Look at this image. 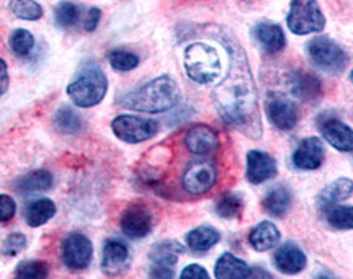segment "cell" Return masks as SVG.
Wrapping results in <instances>:
<instances>
[{
	"instance_id": "obj_1",
	"label": "cell",
	"mask_w": 353,
	"mask_h": 279,
	"mask_svg": "<svg viewBox=\"0 0 353 279\" xmlns=\"http://www.w3.org/2000/svg\"><path fill=\"white\" fill-rule=\"evenodd\" d=\"M229 70L226 77L213 90V103L219 116L228 124L239 130L242 134L259 139L262 136L259 93L249 62L237 43H226Z\"/></svg>"
},
{
	"instance_id": "obj_2",
	"label": "cell",
	"mask_w": 353,
	"mask_h": 279,
	"mask_svg": "<svg viewBox=\"0 0 353 279\" xmlns=\"http://www.w3.org/2000/svg\"><path fill=\"white\" fill-rule=\"evenodd\" d=\"M180 100V88L170 75H161L120 99V105L132 112L164 113Z\"/></svg>"
},
{
	"instance_id": "obj_3",
	"label": "cell",
	"mask_w": 353,
	"mask_h": 279,
	"mask_svg": "<svg viewBox=\"0 0 353 279\" xmlns=\"http://www.w3.org/2000/svg\"><path fill=\"white\" fill-rule=\"evenodd\" d=\"M108 79L97 62L88 61L79 68L76 79L68 85V95L81 108H92L105 99Z\"/></svg>"
},
{
	"instance_id": "obj_4",
	"label": "cell",
	"mask_w": 353,
	"mask_h": 279,
	"mask_svg": "<svg viewBox=\"0 0 353 279\" xmlns=\"http://www.w3.org/2000/svg\"><path fill=\"white\" fill-rule=\"evenodd\" d=\"M183 65L193 82L208 85L219 79L223 72L219 52L206 43H193L185 50Z\"/></svg>"
},
{
	"instance_id": "obj_5",
	"label": "cell",
	"mask_w": 353,
	"mask_h": 279,
	"mask_svg": "<svg viewBox=\"0 0 353 279\" xmlns=\"http://www.w3.org/2000/svg\"><path fill=\"white\" fill-rule=\"evenodd\" d=\"M309 59L316 68L329 74H341L348 65V56L341 44L329 37H316L306 46Z\"/></svg>"
},
{
	"instance_id": "obj_6",
	"label": "cell",
	"mask_w": 353,
	"mask_h": 279,
	"mask_svg": "<svg viewBox=\"0 0 353 279\" xmlns=\"http://www.w3.org/2000/svg\"><path fill=\"white\" fill-rule=\"evenodd\" d=\"M286 25L291 33L304 37L324 30L325 17L316 0H291Z\"/></svg>"
},
{
	"instance_id": "obj_7",
	"label": "cell",
	"mask_w": 353,
	"mask_h": 279,
	"mask_svg": "<svg viewBox=\"0 0 353 279\" xmlns=\"http://www.w3.org/2000/svg\"><path fill=\"white\" fill-rule=\"evenodd\" d=\"M114 136L123 143L139 144L152 139L159 132V123L134 114H120L112 121Z\"/></svg>"
},
{
	"instance_id": "obj_8",
	"label": "cell",
	"mask_w": 353,
	"mask_h": 279,
	"mask_svg": "<svg viewBox=\"0 0 353 279\" xmlns=\"http://www.w3.org/2000/svg\"><path fill=\"white\" fill-rule=\"evenodd\" d=\"M265 113L276 130L291 131L299 121V108L285 93H268L265 100Z\"/></svg>"
},
{
	"instance_id": "obj_9",
	"label": "cell",
	"mask_w": 353,
	"mask_h": 279,
	"mask_svg": "<svg viewBox=\"0 0 353 279\" xmlns=\"http://www.w3.org/2000/svg\"><path fill=\"white\" fill-rule=\"evenodd\" d=\"M61 255H63L65 267L72 271H81L90 265L94 248H92V242L83 234L74 232L63 240Z\"/></svg>"
},
{
	"instance_id": "obj_10",
	"label": "cell",
	"mask_w": 353,
	"mask_h": 279,
	"mask_svg": "<svg viewBox=\"0 0 353 279\" xmlns=\"http://www.w3.org/2000/svg\"><path fill=\"white\" fill-rule=\"evenodd\" d=\"M218 178V170L210 161H198L190 163L182 176L185 192L190 194H203L210 192Z\"/></svg>"
},
{
	"instance_id": "obj_11",
	"label": "cell",
	"mask_w": 353,
	"mask_h": 279,
	"mask_svg": "<svg viewBox=\"0 0 353 279\" xmlns=\"http://www.w3.org/2000/svg\"><path fill=\"white\" fill-rule=\"evenodd\" d=\"M152 214L143 203H132L123 211L120 217V227L126 237L143 238L152 230Z\"/></svg>"
},
{
	"instance_id": "obj_12",
	"label": "cell",
	"mask_w": 353,
	"mask_h": 279,
	"mask_svg": "<svg viewBox=\"0 0 353 279\" xmlns=\"http://www.w3.org/2000/svg\"><path fill=\"white\" fill-rule=\"evenodd\" d=\"M131 265L130 248L117 238H110L103 245V255H101V271L107 276H120L126 273Z\"/></svg>"
},
{
	"instance_id": "obj_13",
	"label": "cell",
	"mask_w": 353,
	"mask_h": 279,
	"mask_svg": "<svg viewBox=\"0 0 353 279\" xmlns=\"http://www.w3.org/2000/svg\"><path fill=\"white\" fill-rule=\"evenodd\" d=\"M247 180L252 185L275 178L278 175V163L273 155L262 150H249L247 154Z\"/></svg>"
},
{
	"instance_id": "obj_14",
	"label": "cell",
	"mask_w": 353,
	"mask_h": 279,
	"mask_svg": "<svg viewBox=\"0 0 353 279\" xmlns=\"http://www.w3.org/2000/svg\"><path fill=\"white\" fill-rule=\"evenodd\" d=\"M325 161V147L319 137H306L293 154V163L299 170H317Z\"/></svg>"
},
{
	"instance_id": "obj_15",
	"label": "cell",
	"mask_w": 353,
	"mask_h": 279,
	"mask_svg": "<svg viewBox=\"0 0 353 279\" xmlns=\"http://www.w3.org/2000/svg\"><path fill=\"white\" fill-rule=\"evenodd\" d=\"M185 145L192 154L208 155L218 149L219 137L213 127L206 126V124H196V126L190 127L185 134Z\"/></svg>"
},
{
	"instance_id": "obj_16",
	"label": "cell",
	"mask_w": 353,
	"mask_h": 279,
	"mask_svg": "<svg viewBox=\"0 0 353 279\" xmlns=\"http://www.w3.org/2000/svg\"><path fill=\"white\" fill-rule=\"evenodd\" d=\"M321 134L339 152H353V130L341 119L327 118L321 123Z\"/></svg>"
},
{
	"instance_id": "obj_17",
	"label": "cell",
	"mask_w": 353,
	"mask_h": 279,
	"mask_svg": "<svg viewBox=\"0 0 353 279\" xmlns=\"http://www.w3.org/2000/svg\"><path fill=\"white\" fill-rule=\"evenodd\" d=\"M252 37L259 46L268 54H276L286 46L283 30L272 21H260L252 28Z\"/></svg>"
},
{
	"instance_id": "obj_18",
	"label": "cell",
	"mask_w": 353,
	"mask_h": 279,
	"mask_svg": "<svg viewBox=\"0 0 353 279\" xmlns=\"http://www.w3.org/2000/svg\"><path fill=\"white\" fill-rule=\"evenodd\" d=\"M273 263L280 273L298 274L306 268V255L294 243H285L276 248L275 255H273Z\"/></svg>"
},
{
	"instance_id": "obj_19",
	"label": "cell",
	"mask_w": 353,
	"mask_h": 279,
	"mask_svg": "<svg viewBox=\"0 0 353 279\" xmlns=\"http://www.w3.org/2000/svg\"><path fill=\"white\" fill-rule=\"evenodd\" d=\"M291 92L296 99L303 101H314L321 96L322 93V82L311 72H299L293 74L290 81Z\"/></svg>"
},
{
	"instance_id": "obj_20",
	"label": "cell",
	"mask_w": 353,
	"mask_h": 279,
	"mask_svg": "<svg viewBox=\"0 0 353 279\" xmlns=\"http://www.w3.org/2000/svg\"><path fill=\"white\" fill-rule=\"evenodd\" d=\"M52 186V175L48 170H33L15 181L13 188L21 196H30V194L48 192Z\"/></svg>"
},
{
	"instance_id": "obj_21",
	"label": "cell",
	"mask_w": 353,
	"mask_h": 279,
	"mask_svg": "<svg viewBox=\"0 0 353 279\" xmlns=\"http://www.w3.org/2000/svg\"><path fill=\"white\" fill-rule=\"evenodd\" d=\"M280 230L270 220H263V223L257 224L249 234L250 245L257 251L272 250L280 243Z\"/></svg>"
},
{
	"instance_id": "obj_22",
	"label": "cell",
	"mask_w": 353,
	"mask_h": 279,
	"mask_svg": "<svg viewBox=\"0 0 353 279\" xmlns=\"http://www.w3.org/2000/svg\"><path fill=\"white\" fill-rule=\"evenodd\" d=\"M249 273V265L232 254H223L216 261L214 274L218 279H247Z\"/></svg>"
},
{
	"instance_id": "obj_23",
	"label": "cell",
	"mask_w": 353,
	"mask_h": 279,
	"mask_svg": "<svg viewBox=\"0 0 353 279\" xmlns=\"http://www.w3.org/2000/svg\"><path fill=\"white\" fill-rule=\"evenodd\" d=\"M54 214H56V205L48 198H41V199H37V201L28 203L23 211V217L30 227H39V225H44L48 220L52 219V216Z\"/></svg>"
},
{
	"instance_id": "obj_24",
	"label": "cell",
	"mask_w": 353,
	"mask_h": 279,
	"mask_svg": "<svg viewBox=\"0 0 353 279\" xmlns=\"http://www.w3.org/2000/svg\"><path fill=\"white\" fill-rule=\"evenodd\" d=\"M291 193L283 185L273 186L263 199V209L273 217H283L290 211Z\"/></svg>"
},
{
	"instance_id": "obj_25",
	"label": "cell",
	"mask_w": 353,
	"mask_h": 279,
	"mask_svg": "<svg viewBox=\"0 0 353 279\" xmlns=\"http://www.w3.org/2000/svg\"><path fill=\"white\" fill-rule=\"evenodd\" d=\"M219 232L214 227L201 225V227L190 230L185 240H187L190 250L196 251V254H203V251H208L210 248H213L219 242Z\"/></svg>"
},
{
	"instance_id": "obj_26",
	"label": "cell",
	"mask_w": 353,
	"mask_h": 279,
	"mask_svg": "<svg viewBox=\"0 0 353 279\" xmlns=\"http://www.w3.org/2000/svg\"><path fill=\"white\" fill-rule=\"evenodd\" d=\"M353 194V181L350 178H337L329 183L319 194V203L322 207L339 205Z\"/></svg>"
},
{
	"instance_id": "obj_27",
	"label": "cell",
	"mask_w": 353,
	"mask_h": 279,
	"mask_svg": "<svg viewBox=\"0 0 353 279\" xmlns=\"http://www.w3.org/2000/svg\"><path fill=\"white\" fill-rule=\"evenodd\" d=\"M54 127L63 134H79L83 130L81 114L74 112L69 106H63L54 114Z\"/></svg>"
},
{
	"instance_id": "obj_28",
	"label": "cell",
	"mask_w": 353,
	"mask_h": 279,
	"mask_svg": "<svg viewBox=\"0 0 353 279\" xmlns=\"http://www.w3.org/2000/svg\"><path fill=\"white\" fill-rule=\"evenodd\" d=\"M185 248L180 245L179 242L169 240L157 243L151 251V263L157 265H167V267H174L179 261V256L183 254Z\"/></svg>"
},
{
	"instance_id": "obj_29",
	"label": "cell",
	"mask_w": 353,
	"mask_h": 279,
	"mask_svg": "<svg viewBox=\"0 0 353 279\" xmlns=\"http://www.w3.org/2000/svg\"><path fill=\"white\" fill-rule=\"evenodd\" d=\"M324 216L330 227L337 230L353 229V206H341V205L325 206Z\"/></svg>"
},
{
	"instance_id": "obj_30",
	"label": "cell",
	"mask_w": 353,
	"mask_h": 279,
	"mask_svg": "<svg viewBox=\"0 0 353 279\" xmlns=\"http://www.w3.org/2000/svg\"><path fill=\"white\" fill-rule=\"evenodd\" d=\"M54 20L61 28H72L79 21L83 20L82 8L72 2H61L57 3L54 10Z\"/></svg>"
},
{
	"instance_id": "obj_31",
	"label": "cell",
	"mask_w": 353,
	"mask_h": 279,
	"mask_svg": "<svg viewBox=\"0 0 353 279\" xmlns=\"http://www.w3.org/2000/svg\"><path fill=\"white\" fill-rule=\"evenodd\" d=\"M8 8L20 20L37 21L43 17V7L37 0H10Z\"/></svg>"
},
{
	"instance_id": "obj_32",
	"label": "cell",
	"mask_w": 353,
	"mask_h": 279,
	"mask_svg": "<svg viewBox=\"0 0 353 279\" xmlns=\"http://www.w3.org/2000/svg\"><path fill=\"white\" fill-rule=\"evenodd\" d=\"M8 44H10V50L15 56L19 57H26L30 52L33 51L34 48V37L30 33L28 30L19 28L12 31L10 39H8Z\"/></svg>"
},
{
	"instance_id": "obj_33",
	"label": "cell",
	"mask_w": 353,
	"mask_h": 279,
	"mask_svg": "<svg viewBox=\"0 0 353 279\" xmlns=\"http://www.w3.org/2000/svg\"><path fill=\"white\" fill-rule=\"evenodd\" d=\"M110 65L118 72H130L139 65V57L134 52L126 50H113L108 52Z\"/></svg>"
},
{
	"instance_id": "obj_34",
	"label": "cell",
	"mask_w": 353,
	"mask_h": 279,
	"mask_svg": "<svg viewBox=\"0 0 353 279\" xmlns=\"http://www.w3.org/2000/svg\"><path fill=\"white\" fill-rule=\"evenodd\" d=\"M50 268L43 261H21L15 269L13 279H46Z\"/></svg>"
},
{
	"instance_id": "obj_35",
	"label": "cell",
	"mask_w": 353,
	"mask_h": 279,
	"mask_svg": "<svg viewBox=\"0 0 353 279\" xmlns=\"http://www.w3.org/2000/svg\"><path fill=\"white\" fill-rule=\"evenodd\" d=\"M242 207H244V203L239 194H224L216 205V212L224 219H236L241 216Z\"/></svg>"
},
{
	"instance_id": "obj_36",
	"label": "cell",
	"mask_w": 353,
	"mask_h": 279,
	"mask_svg": "<svg viewBox=\"0 0 353 279\" xmlns=\"http://www.w3.org/2000/svg\"><path fill=\"white\" fill-rule=\"evenodd\" d=\"M25 247H26V237L23 234L20 232L10 234V236L6 238V242H3L2 254L7 256H17L20 251L25 250Z\"/></svg>"
},
{
	"instance_id": "obj_37",
	"label": "cell",
	"mask_w": 353,
	"mask_h": 279,
	"mask_svg": "<svg viewBox=\"0 0 353 279\" xmlns=\"http://www.w3.org/2000/svg\"><path fill=\"white\" fill-rule=\"evenodd\" d=\"M17 212V205L12 196L8 194H0V223L10 220Z\"/></svg>"
},
{
	"instance_id": "obj_38",
	"label": "cell",
	"mask_w": 353,
	"mask_h": 279,
	"mask_svg": "<svg viewBox=\"0 0 353 279\" xmlns=\"http://www.w3.org/2000/svg\"><path fill=\"white\" fill-rule=\"evenodd\" d=\"M100 19H101L100 8H97V7L88 8V10L85 12V15H83V20H82L83 30H85V31H95L97 26H99Z\"/></svg>"
},
{
	"instance_id": "obj_39",
	"label": "cell",
	"mask_w": 353,
	"mask_h": 279,
	"mask_svg": "<svg viewBox=\"0 0 353 279\" xmlns=\"http://www.w3.org/2000/svg\"><path fill=\"white\" fill-rule=\"evenodd\" d=\"M174 276H175L174 267L151 263V271H149V278L151 279H174Z\"/></svg>"
},
{
	"instance_id": "obj_40",
	"label": "cell",
	"mask_w": 353,
	"mask_h": 279,
	"mask_svg": "<svg viewBox=\"0 0 353 279\" xmlns=\"http://www.w3.org/2000/svg\"><path fill=\"white\" fill-rule=\"evenodd\" d=\"M180 279H211L208 271L200 265H188L180 274Z\"/></svg>"
},
{
	"instance_id": "obj_41",
	"label": "cell",
	"mask_w": 353,
	"mask_h": 279,
	"mask_svg": "<svg viewBox=\"0 0 353 279\" xmlns=\"http://www.w3.org/2000/svg\"><path fill=\"white\" fill-rule=\"evenodd\" d=\"M8 82H10V79H8L7 62L3 61V59H0V96H2L3 93L7 92Z\"/></svg>"
},
{
	"instance_id": "obj_42",
	"label": "cell",
	"mask_w": 353,
	"mask_h": 279,
	"mask_svg": "<svg viewBox=\"0 0 353 279\" xmlns=\"http://www.w3.org/2000/svg\"><path fill=\"white\" fill-rule=\"evenodd\" d=\"M247 279H275V278H273L265 268L255 267V268H250V273L249 276H247Z\"/></svg>"
},
{
	"instance_id": "obj_43",
	"label": "cell",
	"mask_w": 353,
	"mask_h": 279,
	"mask_svg": "<svg viewBox=\"0 0 353 279\" xmlns=\"http://www.w3.org/2000/svg\"><path fill=\"white\" fill-rule=\"evenodd\" d=\"M316 279H337V278L332 276V274H329V273H321V274H317Z\"/></svg>"
},
{
	"instance_id": "obj_44",
	"label": "cell",
	"mask_w": 353,
	"mask_h": 279,
	"mask_svg": "<svg viewBox=\"0 0 353 279\" xmlns=\"http://www.w3.org/2000/svg\"><path fill=\"white\" fill-rule=\"evenodd\" d=\"M350 82L353 83V69H352V72H350Z\"/></svg>"
}]
</instances>
